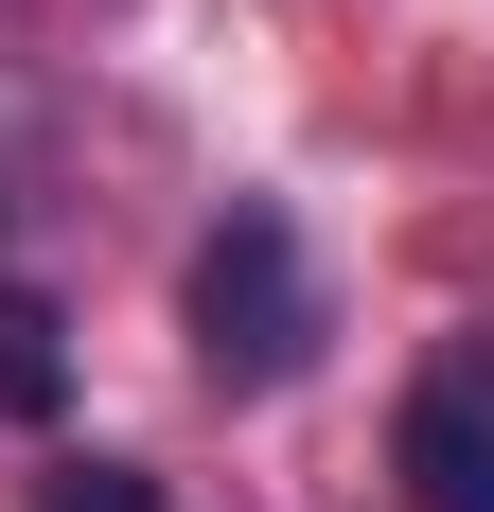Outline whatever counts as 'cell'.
<instances>
[{
	"instance_id": "3957f363",
	"label": "cell",
	"mask_w": 494,
	"mask_h": 512,
	"mask_svg": "<svg viewBox=\"0 0 494 512\" xmlns=\"http://www.w3.org/2000/svg\"><path fill=\"white\" fill-rule=\"evenodd\" d=\"M0 407H53V318L0 283Z\"/></svg>"
},
{
	"instance_id": "7a4b0ae2",
	"label": "cell",
	"mask_w": 494,
	"mask_h": 512,
	"mask_svg": "<svg viewBox=\"0 0 494 512\" xmlns=\"http://www.w3.org/2000/svg\"><path fill=\"white\" fill-rule=\"evenodd\" d=\"M389 460H406V512H494V336H442L406 371Z\"/></svg>"
},
{
	"instance_id": "6da1fadb",
	"label": "cell",
	"mask_w": 494,
	"mask_h": 512,
	"mask_svg": "<svg viewBox=\"0 0 494 512\" xmlns=\"http://www.w3.org/2000/svg\"><path fill=\"white\" fill-rule=\"evenodd\" d=\"M177 318H195V371H212V389H300V371H318V336H336L300 212L230 195V212L195 230V283H177Z\"/></svg>"
},
{
	"instance_id": "277c9868",
	"label": "cell",
	"mask_w": 494,
	"mask_h": 512,
	"mask_svg": "<svg viewBox=\"0 0 494 512\" xmlns=\"http://www.w3.org/2000/svg\"><path fill=\"white\" fill-rule=\"evenodd\" d=\"M36 512H159V477H142V460H71Z\"/></svg>"
}]
</instances>
